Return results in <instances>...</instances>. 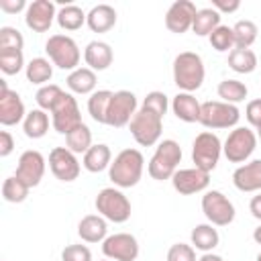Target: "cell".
Returning a JSON list of instances; mask_svg holds the SVG:
<instances>
[{
  "mask_svg": "<svg viewBox=\"0 0 261 261\" xmlns=\"http://www.w3.org/2000/svg\"><path fill=\"white\" fill-rule=\"evenodd\" d=\"M145 171V157L139 149H122L108 167V177L116 188H133L141 181Z\"/></svg>",
  "mask_w": 261,
  "mask_h": 261,
  "instance_id": "obj_1",
  "label": "cell"
},
{
  "mask_svg": "<svg viewBox=\"0 0 261 261\" xmlns=\"http://www.w3.org/2000/svg\"><path fill=\"white\" fill-rule=\"evenodd\" d=\"M204 61L194 51H181L173 59V84L179 92H196L204 84Z\"/></svg>",
  "mask_w": 261,
  "mask_h": 261,
  "instance_id": "obj_2",
  "label": "cell"
},
{
  "mask_svg": "<svg viewBox=\"0 0 261 261\" xmlns=\"http://www.w3.org/2000/svg\"><path fill=\"white\" fill-rule=\"evenodd\" d=\"M181 163V147L177 141L173 139H163L157 143L153 157L149 159L147 171L153 179L163 181V179H171L173 173L177 171V165Z\"/></svg>",
  "mask_w": 261,
  "mask_h": 261,
  "instance_id": "obj_3",
  "label": "cell"
},
{
  "mask_svg": "<svg viewBox=\"0 0 261 261\" xmlns=\"http://www.w3.org/2000/svg\"><path fill=\"white\" fill-rule=\"evenodd\" d=\"M96 210L100 216H104L106 220L114 222V224H122L130 218V200L122 194L120 188L112 186V188H102L96 196Z\"/></svg>",
  "mask_w": 261,
  "mask_h": 261,
  "instance_id": "obj_4",
  "label": "cell"
},
{
  "mask_svg": "<svg viewBox=\"0 0 261 261\" xmlns=\"http://www.w3.org/2000/svg\"><path fill=\"white\" fill-rule=\"evenodd\" d=\"M45 53L53 65L67 71L77 69L82 59V51L69 35H51L45 43Z\"/></svg>",
  "mask_w": 261,
  "mask_h": 261,
  "instance_id": "obj_5",
  "label": "cell"
},
{
  "mask_svg": "<svg viewBox=\"0 0 261 261\" xmlns=\"http://www.w3.org/2000/svg\"><path fill=\"white\" fill-rule=\"evenodd\" d=\"M241 110L234 104L222 102V100H208L202 102L200 110V124L216 130V128H234L239 124Z\"/></svg>",
  "mask_w": 261,
  "mask_h": 261,
  "instance_id": "obj_6",
  "label": "cell"
},
{
  "mask_svg": "<svg viewBox=\"0 0 261 261\" xmlns=\"http://www.w3.org/2000/svg\"><path fill=\"white\" fill-rule=\"evenodd\" d=\"M128 130L133 135V139L141 145V147H153L159 143L161 133H163V118L157 116L151 110L139 108L137 114L133 116V120L128 122Z\"/></svg>",
  "mask_w": 261,
  "mask_h": 261,
  "instance_id": "obj_7",
  "label": "cell"
},
{
  "mask_svg": "<svg viewBox=\"0 0 261 261\" xmlns=\"http://www.w3.org/2000/svg\"><path fill=\"white\" fill-rule=\"evenodd\" d=\"M220 155H222V143H220L218 135H214L212 130H202L200 135H196V139L192 143L194 167L210 173L218 165Z\"/></svg>",
  "mask_w": 261,
  "mask_h": 261,
  "instance_id": "obj_8",
  "label": "cell"
},
{
  "mask_svg": "<svg viewBox=\"0 0 261 261\" xmlns=\"http://www.w3.org/2000/svg\"><path fill=\"white\" fill-rule=\"evenodd\" d=\"M257 149V135L249 126H234L226 141L222 143V155L230 163H247V159Z\"/></svg>",
  "mask_w": 261,
  "mask_h": 261,
  "instance_id": "obj_9",
  "label": "cell"
},
{
  "mask_svg": "<svg viewBox=\"0 0 261 261\" xmlns=\"http://www.w3.org/2000/svg\"><path fill=\"white\" fill-rule=\"evenodd\" d=\"M82 122V114H80V106L77 100L73 98L71 92H63V96L57 100V104L51 110V126L59 133V135H69L71 130H75Z\"/></svg>",
  "mask_w": 261,
  "mask_h": 261,
  "instance_id": "obj_10",
  "label": "cell"
},
{
  "mask_svg": "<svg viewBox=\"0 0 261 261\" xmlns=\"http://www.w3.org/2000/svg\"><path fill=\"white\" fill-rule=\"evenodd\" d=\"M202 212L206 220L214 226H228L237 214L234 204L220 190H208L202 196Z\"/></svg>",
  "mask_w": 261,
  "mask_h": 261,
  "instance_id": "obj_11",
  "label": "cell"
},
{
  "mask_svg": "<svg viewBox=\"0 0 261 261\" xmlns=\"http://www.w3.org/2000/svg\"><path fill=\"white\" fill-rule=\"evenodd\" d=\"M137 114V96L130 90H118L112 94L108 112H106V124L114 128L128 126L133 116Z\"/></svg>",
  "mask_w": 261,
  "mask_h": 261,
  "instance_id": "obj_12",
  "label": "cell"
},
{
  "mask_svg": "<svg viewBox=\"0 0 261 261\" xmlns=\"http://www.w3.org/2000/svg\"><path fill=\"white\" fill-rule=\"evenodd\" d=\"M102 253L110 261H135L139 257V241L130 232H114L104 239Z\"/></svg>",
  "mask_w": 261,
  "mask_h": 261,
  "instance_id": "obj_13",
  "label": "cell"
},
{
  "mask_svg": "<svg viewBox=\"0 0 261 261\" xmlns=\"http://www.w3.org/2000/svg\"><path fill=\"white\" fill-rule=\"evenodd\" d=\"M49 169L59 181H75L82 165L77 161V155L67 147H53L49 153Z\"/></svg>",
  "mask_w": 261,
  "mask_h": 261,
  "instance_id": "obj_14",
  "label": "cell"
},
{
  "mask_svg": "<svg viewBox=\"0 0 261 261\" xmlns=\"http://www.w3.org/2000/svg\"><path fill=\"white\" fill-rule=\"evenodd\" d=\"M27 116L22 98L8 88L4 80H0V124L2 126H14L22 122Z\"/></svg>",
  "mask_w": 261,
  "mask_h": 261,
  "instance_id": "obj_15",
  "label": "cell"
},
{
  "mask_svg": "<svg viewBox=\"0 0 261 261\" xmlns=\"http://www.w3.org/2000/svg\"><path fill=\"white\" fill-rule=\"evenodd\" d=\"M45 165H47L45 157H43L39 151L29 149V151H24V153L18 157L14 175H16L20 181H24L29 188H37V186L41 184L43 175H45Z\"/></svg>",
  "mask_w": 261,
  "mask_h": 261,
  "instance_id": "obj_16",
  "label": "cell"
},
{
  "mask_svg": "<svg viewBox=\"0 0 261 261\" xmlns=\"http://www.w3.org/2000/svg\"><path fill=\"white\" fill-rule=\"evenodd\" d=\"M196 4L192 0H175L167 12H165V27L169 33H175V35H184L192 29L194 24V18H196Z\"/></svg>",
  "mask_w": 261,
  "mask_h": 261,
  "instance_id": "obj_17",
  "label": "cell"
},
{
  "mask_svg": "<svg viewBox=\"0 0 261 261\" xmlns=\"http://www.w3.org/2000/svg\"><path fill=\"white\" fill-rule=\"evenodd\" d=\"M210 184V173L202 171L198 167H186V169H177L171 177V186L177 194L181 196H192V194H200L208 188Z\"/></svg>",
  "mask_w": 261,
  "mask_h": 261,
  "instance_id": "obj_18",
  "label": "cell"
},
{
  "mask_svg": "<svg viewBox=\"0 0 261 261\" xmlns=\"http://www.w3.org/2000/svg\"><path fill=\"white\" fill-rule=\"evenodd\" d=\"M57 20V10L51 0H33L24 12V22L35 33H47Z\"/></svg>",
  "mask_w": 261,
  "mask_h": 261,
  "instance_id": "obj_19",
  "label": "cell"
},
{
  "mask_svg": "<svg viewBox=\"0 0 261 261\" xmlns=\"http://www.w3.org/2000/svg\"><path fill=\"white\" fill-rule=\"evenodd\" d=\"M232 184L239 192H261V159L239 165L232 171Z\"/></svg>",
  "mask_w": 261,
  "mask_h": 261,
  "instance_id": "obj_20",
  "label": "cell"
},
{
  "mask_svg": "<svg viewBox=\"0 0 261 261\" xmlns=\"http://www.w3.org/2000/svg\"><path fill=\"white\" fill-rule=\"evenodd\" d=\"M112 59H114V53H112V47L104 41H90L84 49V61L90 69L94 71H104L112 65Z\"/></svg>",
  "mask_w": 261,
  "mask_h": 261,
  "instance_id": "obj_21",
  "label": "cell"
},
{
  "mask_svg": "<svg viewBox=\"0 0 261 261\" xmlns=\"http://www.w3.org/2000/svg\"><path fill=\"white\" fill-rule=\"evenodd\" d=\"M77 234L84 243H104L108 237V220L100 214H88L80 220Z\"/></svg>",
  "mask_w": 261,
  "mask_h": 261,
  "instance_id": "obj_22",
  "label": "cell"
},
{
  "mask_svg": "<svg viewBox=\"0 0 261 261\" xmlns=\"http://www.w3.org/2000/svg\"><path fill=\"white\" fill-rule=\"evenodd\" d=\"M171 110L184 122H200L202 104L198 102V98L194 94H190V92H177L171 98Z\"/></svg>",
  "mask_w": 261,
  "mask_h": 261,
  "instance_id": "obj_23",
  "label": "cell"
},
{
  "mask_svg": "<svg viewBox=\"0 0 261 261\" xmlns=\"http://www.w3.org/2000/svg\"><path fill=\"white\" fill-rule=\"evenodd\" d=\"M190 241H192L190 245H192L194 249H198V251H202V253H212V251L218 247V243H220V234H218V230L214 228V224L204 222V224H196V226L192 228Z\"/></svg>",
  "mask_w": 261,
  "mask_h": 261,
  "instance_id": "obj_24",
  "label": "cell"
},
{
  "mask_svg": "<svg viewBox=\"0 0 261 261\" xmlns=\"http://www.w3.org/2000/svg\"><path fill=\"white\" fill-rule=\"evenodd\" d=\"M86 24L92 33H108L116 24V10L110 4H98L88 12Z\"/></svg>",
  "mask_w": 261,
  "mask_h": 261,
  "instance_id": "obj_25",
  "label": "cell"
},
{
  "mask_svg": "<svg viewBox=\"0 0 261 261\" xmlns=\"http://www.w3.org/2000/svg\"><path fill=\"white\" fill-rule=\"evenodd\" d=\"M96 82H98L96 71L90 69V67H77V69L69 71V75L65 80L69 92L71 94H82V96L94 94L96 92Z\"/></svg>",
  "mask_w": 261,
  "mask_h": 261,
  "instance_id": "obj_26",
  "label": "cell"
},
{
  "mask_svg": "<svg viewBox=\"0 0 261 261\" xmlns=\"http://www.w3.org/2000/svg\"><path fill=\"white\" fill-rule=\"evenodd\" d=\"M82 163H84V167H86L90 173H100V171H104V169L110 167V163H112V151H110L108 145L96 143V145H92V147L84 153Z\"/></svg>",
  "mask_w": 261,
  "mask_h": 261,
  "instance_id": "obj_27",
  "label": "cell"
},
{
  "mask_svg": "<svg viewBox=\"0 0 261 261\" xmlns=\"http://www.w3.org/2000/svg\"><path fill=\"white\" fill-rule=\"evenodd\" d=\"M27 82L35 86H47V82L53 77V63L47 57H33L24 67Z\"/></svg>",
  "mask_w": 261,
  "mask_h": 261,
  "instance_id": "obj_28",
  "label": "cell"
},
{
  "mask_svg": "<svg viewBox=\"0 0 261 261\" xmlns=\"http://www.w3.org/2000/svg\"><path fill=\"white\" fill-rule=\"evenodd\" d=\"M22 130L29 139H41L47 135L49 130V114L41 108H35L31 112H27L24 120H22Z\"/></svg>",
  "mask_w": 261,
  "mask_h": 261,
  "instance_id": "obj_29",
  "label": "cell"
},
{
  "mask_svg": "<svg viewBox=\"0 0 261 261\" xmlns=\"http://www.w3.org/2000/svg\"><path fill=\"white\" fill-rule=\"evenodd\" d=\"M86 18L88 14L75 6V4H65L57 10V24L63 29V31H77L86 24Z\"/></svg>",
  "mask_w": 261,
  "mask_h": 261,
  "instance_id": "obj_30",
  "label": "cell"
},
{
  "mask_svg": "<svg viewBox=\"0 0 261 261\" xmlns=\"http://www.w3.org/2000/svg\"><path fill=\"white\" fill-rule=\"evenodd\" d=\"M220 27V12L214 10V8H200L196 12V18H194V24H192V31L198 35V37H210L214 29Z\"/></svg>",
  "mask_w": 261,
  "mask_h": 261,
  "instance_id": "obj_31",
  "label": "cell"
},
{
  "mask_svg": "<svg viewBox=\"0 0 261 261\" xmlns=\"http://www.w3.org/2000/svg\"><path fill=\"white\" fill-rule=\"evenodd\" d=\"M114 92L110 90H96L94 94H90L88 98V114L92 116L94 122L98 124H106V112H108V104Z\"/></svg>",
  "mask_w": 261,
  "mask_h": 261,
  "instance_id": "obj_32",
  "label": "cell"
},
{
  "mask_svg": "<svg viewBox=\"0 0 261 261\" xmlns=\"http://www.w3.org/2000/svg\"><path fill=\"white\" fill-rule=\"evenodd\" d=\"M228 67L237 73H253L257 69V55L251 49H232L228 53Z\"/></svg>",
  "mask_w": 261,
  "mask_h": 261,
  "instance_id": "obj_33",
  "label": "cell"
},
{
  "mask_svg": "<svg viewBox=\"0 0 261 261\" xmlns=\"http://www.w3.org/2000/svg\"><path fill=\"white\" fill-rule=\"evenodd\" d=\"M216 92H218V98H222V102H228V104H234V106L239 102H243L249 94L247 86L239 80H222L218 84Z\"/></svg>",
  "mask_w": 261,
  "mask_h": 261,
  "instance_id": "obj_34",
  "label": "cell"
},
{
  "mask_svg": "<svg viewBox=\"0 0 261 261\" xmlns=\"http://www.w3.org/2000/svg\"><path fill=\"white\" fill-rule=\"evenodd\" d=\"M232 33H234V49H249L255 41H257V24L253 20H239L234 27H232Z\"/></svg>",
  "mask_w": 261,
  "mask_h": 261,
  "instance_id": "obj_35",
  "label": "cell"
},
{
  "mask_svg": "<svg viewBox=\"0 0 261 261\" xmlns=\"http://www.w3.org/2000/svg\"><path fill=\"white\" fill-rule=\"evenodd\" d=\"M29 192H31V188L24 181H20L16 175H10V177H6L2 181V198L6 202H10V204L24 202L27 196H29Z\"/></svg>",
  "mask_w": 261,
  "mask_h": 261,
  "instance_id": "obj_36",
  "label": "cell"
},
{
  "mask_svg": "<svg viewBox=\"0 0 261 261\" xmlns=\"http://www.w3.org/2000/svg\"><path fill=\"white\" fill-rule=\"evenodd\" d=\"M65 143H67L69 151H73L75 155H84L92 147V130H90V126L88 124H80L75 130H71L65 137Z\"/></svg>",
  "mask_w": 261,
  "mask_h": 261,
  "instance_id": "obj_37",
  "label": "cell"
},
{
  "mask_svg": "<svg viewBox=\"0 0 261 261\" xmlns=\"http://www.w3.org/2000/svg\"><path fill=\"white\" fill-rule=\"evenodd\" d=\"M22 67H27L22 51H18V49H0V71L4 75H16Z\"/></svg>",
  "mask_w": 261,
  "mask_h": 261,
  "instance_id": "obj_38",
  "label": "cell"
},
{
  "mask_svg": "<svg viewBox=\"0 0 261 261\" xmlns=\"http://www.w3.org/2000/svg\"><path fill=\"white\" fill-rule=\"evenodd\" d=\"M63 96V90L57 86V84H47V86H41L35 94V102L41 110L45 112H51L53 106L57 104V100Z\"/></svg>",
  "mask_w": 261,
  "mask_h": 261,
  "instance_id": "obj_39",
  "label": "cell"
},
{
  "mask_svg": "<svg viewBox=\"0 0 261 261\" xmlns=\"http://www.w3.org/2000/svg\"><path fill=\"white\" fill-rule=\"evenodd\" d=\"M212 49L224 53V51H232L234 49V33H232V27H226V24H220L218 29L212 31V35L208 37Z\"/></svg>",
  "mask_w": 261,
  "mask_h": 261,
  "instance_id": "obj_40",
  "label": "cell"
},
{
  "mask_svg": "<svg viewBox=\"0 0 261 261\" xmlns=\"http://www.w3.org/2000/svg\"><path fill=\"white\" fill-rule=\"evenodd\" d=\"M169 106H171V104H169L167 96H165L163 92H159V90L149 92V94L145 96L143 104H141V108L151 110V112H155V114H157V116H161V118L167 114V108H169Z\"/></svg>",
  "mask_w": 261,
  "mask_h": 261,
  "instance_id": "obj_41",
  "label": "cell"
},
{
  "mask_svg": "<svg viewBox=\"0 0 261 261\" xmlns=\"http://www.w3.org/2000/svg\"><path fill=\"white\" fill-rule=\"evenodd\" d=\"M24 37L14 27H0V49H18L22 51Z\"/></svg>",
  "mask_w": 261,
  "mask_h": 261,
  "instance_id": "obj_42",
  "label": "cell"
},
{
  "mask_svg": "<svg viewBox=\"0 0 261 261\" xmlns=\"http://www.w3.org/2000/svg\"><path fill=\"white\" fill-rule=\"evenodd\" d=\"M167 261H198L196 259V249L186 243H175L167 251Z\"/></svg>",
  "mask_w": 261,
  "mask_h": 261,
  "instance_id": "obj_43",
  "label": "cell"
},
{
  "mask_svg": "<svg viewBox=\"0 0 261 261\" xmlns=\"http://www.w3.org/2000/svg\"><path fill=\"white\" fill-rule=\"evenodd\" d=\"M61 261H92V251L86 245H67L61 251Z\"/></svg>",
  "mask_w": 261,
  "mask_h": 261,
  "instance_id": "obj_44",
  "label": "cell"
},
{
  "mask_svg": "<svg viewBox=\"0 0 261 261\" xmlns=\"http://www.w3.org/2000/svg\"><path fill=\"white\" fill-rule=\"evenodd\" d=\"M245 118H247V122H249L251 126H255V128L261 126V98H255V100H251V102L247 104V108H245Z\"/></svg>",
  "mask_w": 261,
  "mask_h": 261,
  "instance_id": "obj_45",
  "label": "cell"
},
{
  "mask_svg": "<svg viewBox=\"0 0 261 261\" xmlns=\"http://www.w3.org/2000/svg\"><path fill=\"white\" fill-rule=\"evenodd\" d=\"M29 4L24 0H0V10L6 14H18L20 10H27Z\"/></svg>",
  "mask_w": 261,
  "mask_h": 261,
  "instance_id": "obj_46",
  "label": "cell"
},
{
  "mask_svg": "<svg viewBox=\"0 0 261 261\" xmlns=\"http://www.w3.org/2000/svg\"><path fill=\"white\" fill-rule=\"evenodd\" d=\"M14 151V139L8 130H0V157H8Z\"/></svg>",
  "mask_w": 261,
  "mask_h": 261,
  "instance_id": "obj_47",
  "label": "cell"
},
{
  "mask_svg": "<svg viewBox=\"0 0 261 261\" xmlns=\"http://www.w3.org/2000/svg\"><path fill=\"white\" fill-rule=\"evenodd\" d=\"M212 8L218 10L220 14H222V12H228V14H230V12H234V10L241 8V2H239V0H214V2H212Z\"/></svg>",
  "mask_w": 261,
  "mask_h": 261,
  "instance_id": "obj_48",
  "label": "cell"
},
{
  "mask_svg": "<svg viewBox=\"0 0 261 261\" xmlns=\"http://www.w3.org/2000/svg\"><path fill=\"white\" fill-rule=\"evenodd\" d=\"M249 212L253 214V218L261 220V192H257V196L251 198V202H249Z\"/></svg>",
  "mask_w": 261,
  "mask_h": 261,
  "instance_id": "obj_49",
  "label": "cell"
},
{
  "mask_svg": "<svg viewBox=\"0 0 261 261\" xmlns=\"http://www.w3.org/2000/svg\"><path fill=\"white\" fill-rule=\"evenodd\" d=\"M198 261H224L220 255H216V253H204Z\"/></svg>",
  "mask_w": 261,
  "mask_h": 261,
  "instance_id": "obj_50",
  "label": "cell"
},
{
  "mask_svg": "<svg viewBox=\"0 0 261 261\" xmlns=\"http://www.w3.org/2000/svg\"><path fill=\"white\" fill-rule=\"evenodd\" d=\"M253 241H255L257 245H261V224H259V226L253 230Z\"/></svg>",
  "mask_w": 261,
  "mask_h": 261,
  "instance_id": "obj_51",
  "label": "cell"
},
{
  "mask_svg": "<svg viewBox=\"0 0 261 261\" xmlns=\"http://www.w3.org/2000/svg\"><path fill=\"white\" fill-rule=\"evenodd\" d=\"M257 141H261V126L257 128Z\"/></svg>",
  "mask_w": 261,
  "mask_h": 261,
  "instance_id": "obj_52",
  "label": "cell"
},
{
  "mask_svg": "<svg viewBox=\"0 0 261 261\" xmlns=\"http://www.w3.org/2000/svg\"><path fill=\"white\" fill-rule=\"evenodd\" d=\"M255 261H261V253H259V255H257V259H255Z\"/></svg>",
  "mask_w": 261,
  "mask_h": 261,
  "instance_id": "obj_53",
  "label": "cell"
},
{
  "mask_svg": "<svg viewBox=\"0 0 261 261\" xmlns=\"http://www.w3.org/2000/svg\"><path fill=\"white\" fill-rule=\"evenodd\" d=\"M102 261H110V259H102Z\"/></svg>",
  "mask_w": 261,
  "mask_h": 261,
  "instance_id": "obj_54",
  "label": "cell"
}]
</instances>
